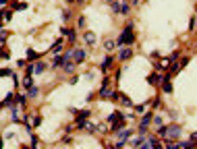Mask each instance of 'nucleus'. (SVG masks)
<instances>
[{
  "instance_id": "obj_1",
  "label": "nucleus",
  "mask_w": 197,
  "mask_h": 149,
  "mask_svg": "<svg viewBox=\"0 0 197 149\" xmlns=\"http://www.w3.org/2000/svg\"><path fill=\"white\" fill-rule=\"evenodd\" d=\"M135 44V33H133V23H127L122 33L118 35L116 40V48H122V46H133Z\"/></svg>"
},
{
  "instance_id": "obj_2",
  "label": "nucleus",
  "mask_w": 197,
  "mask_h": 149,
  "mask_svg": "<svg viewBox=\"0 0 197 149\" xmlns=\"http://www.w3.org/2000/svg\"><path fill=\"white\" fill-rule=\"evenodd\" d=\"M151 120H154V114H151V112H143V118H141V122H139V126H137L139 135H145V133H147V126H150Z\"/></svg>"
},
{
  "instance_id": "obj_3",
  "label": "nucleus",
  "mask_w": 197,
  "mask_h": 149,
  "mask_svg": "<svg viewBox=\"0 0 197 149\" xmlns=\"http://www.w3.org/2000/svg\"><path fill=\"white\" fill-rule=\"evenodd\" d=\"M85 58H87V52H85L83 48H77L75 52H73V62H75V64H83Z\"/></svg>"
},
{
  "instance_id": "obj_4",
  "label": "nucleus",
  "mask_w": 197,
  "mask_h": 149,
  "mask_svg": "<svg viewBox=\"0 0 197 149\" xmlns=\"http://www.w3.org/2000/svg\"><path fill=\"white\" fill-rule=\"evenodd\" d=\"M133 56V48H122L120 50V54H118V60H122V62H127Z\"/></svg>"
},
{
  "instance_id": "obj_5",
  "label": "nucleus",
  "mask_w": 197,
  "mask_h": 149,
  "mask_svg": "<svg viewBox=\"0 0 197 149\" xmlns=\"http://www.w3.org/2000/svg\"><path fill=\"white\" fill-rule=\"evenodd\" d=\"M181 133H183V129H181V126H177V124H170V126H168V135H166V137H181Z\"/></svg>"
},
{
  "instance_id": "obj_6",
  "label": "nucleus",
  "mask_w": 197,
  "mask_h": 149,
  "mask_svg": "<svg viewBox=\"0 0 197 149\" xmlns=\"http://www.w3.org/2000/svg\"><path fill=\"white\" fill-rule=\"evenodd\" d=\"M112 62H114V58H112V56H106V58H104V60H102V64H100L102 73H106V70H108V68L112 66Z\"/></svg>"
},
{
  "instance_id": "obj_7",
  "label": "nucleus",
  "mask_w": 197,
  "mask_h": 149,
  "mask_svg": "<svg viewBox=\"0 0 197 149\" xmlns=\"http://www.w3.org/2000/svg\"><path fill=\"white\" fill-rule=\"evenodd\" d=\"M160 81H162V74L160 73H151L150 77H147V83H150V85H158Z\"/></svg>"
},
{
  "instance_id": "obj_8",
  "label": "nucleus",
  "mask_w": 197,
  "mask_h": 149,
  "mask_svg": "<svg viewBox=\"0 0 197 149\" xmlns=\"http://www.w3.org/2000/svg\"><path fill=\"white\" fill-rule=\"evenodd\" d=\"M60 33H62V35H67L68 41H75V40H77L75 31H73V29H68V27H62V29H60Z\"/></svg>"
},
{
  "instance_id": "obj_9",
  "label": "nucleus",
  "mask_w": 197,
  "mask_h": 149,
  "mask_svg": "<svg viewBox=\"0 0 197 149\" xmlns=\"http://www.w3.org/2000/svg\"><path fill=\"white\" fill-rule=\"evenodd\" d=\"M162 91L164 93H172V83H170V79H162Z\"/></svg>"
},
{
  "instance_id": "obj_10",
  "label": "nucleus",
  "mask_w": 197,
  "mask_h": 149,
  "mask_svg": "<svg viewBox=\"0 0 197 149\" xmlns=\"http://www.w3.org/2000/svg\"><path fill=\"white\" fill-rule=\"evenodd\" d=\"M46 70V62H37L35 60V68H33V74H42Z\"/></svg>"
},
{
  "instance_id": "obj_11",
  "label": "nucleus",
  "mask_w": 197,
  "mask_h": 149,
  "mask_svg": "<svg viewBox=\"0 0 197 149\" xmlns=\"http://www.w3.org/2000/svg\"><path fill=\"white\" fill-rule=\"evenodd\" d=\"M131 133H133V129H122V130H118L116 135L120 137L122 141H127V139H129V137H131Z\"/></svg>"
},
{
  "instance_id": "obj_12",
  "label": "nucleus",
  "mask_w": 197,
  "mask_h": 149,
  "mask_svg": "<svg viewBox=\"0 0 197 149\" xmlns=\"http://www.w3.org/2000/svg\"><path fill=\"white\" fill-rule=\"evenodd\" d=\"M83 40L87 41L89 46H94V44H95V35L91 33V31H85V33H83Z\"/></svg>"
},
{
  "instance_id": "obj_13",
  "label": "nucleus",
  "mask_w": 197,
  "mask_h": 149,
  "mask_svg": "<svg viewBox=\"0 0 197 149\" xmlns=\"http://www.w3.org/2000/svg\"><path fill=\"white\" fill-rule=\"evenodd\" d=\"M40 95V89L35 87V85H31V87L27 89V97H37Z\"/></svg>"
},
{
  "instance_id": "obj_14",
  "label": "nucleus",
  "mask_w": 197,
  "mask_h": 149,
  "mask_svg": "<svg viewBox=\"0 0 197 149\" xmlns=\"http://www.w3.org/2000/svg\"><path fill=\"white\" fill-rule=\"evenodd\" d=\"M0 17H4L7 21H11V17H13V11H11V8H2V11H0Z\"/></svg>"
},
{
  "instance_id": "obj_15",
  "label": "nucleus",
  "mask_w": 197,
  "mask_h": 149,
  "mask_svg": "<svg viewBox=\"0 0 197 149\" xmlns=\"http://www.w3.org/2000/svg\"><path fill=\"white\" fill-rule=\"evenodd\" d=\"M37 58H40V54H37V52H33V50H27V60L35 62Z\"/></svg>"
},
{
  "instance_id": "obj_16",
  "label": "nucleus",
  "mask_w": 197,
  "mask_h": 149,
  "mask_svg": "<svg viewBox=\"0 0 197 149\" xmlns=\"http://www.w3.org/2000/svg\"><path fill=\"white\" fill-rule=\"evenodd\" d=\"M62 64H64V58H62V54L60 56H56V58H54V60H52V66H62Z\"/></svg>"
},
{
  "instance_id": "obj_17",
  "label": "nucleus",
  "mask_w": 197,
  "mask_h": 149,
  "mask_svg": "<svg viewBox=\"0 0 197 149\" xmlns=\"http://www.w3.org/2000/svg\"><path fill=\"white\" fill-rule=\"evenodd\" d=\"M60 50H62V40H58V41L54 44V46H52V54H58Z\"/></svg>"
},
{
  "instance_id": "obj_18",
  "label": "nucleus",
  "mask_w": 197,
  "mask_h": 149,
  "mask_svg": "<svg viewBox=\"0 0 197 149\" xmlns=\"http://www.w3.org/2000/svg\"><path fill=\"white\" fill-rule=\"evenodd\" d=\"M77 129H87V118H77Z\"/></svg>"
},
{
  "instance_id": "obj_19",
  "label": "nucleus",
  "mask_w": 197,
  "mask_h": 149,
  "mask_svg": "<svg viewBox=\"0 0 197 149\" xmlns=\"http://www.w3.org/2000/svg\"><path fill=\"white\" fill-rule=\"evenodd\" d=\"M129 13H131V4H129V2L120 4V15H129Z\"/></svg>"
},
{
  "instance_id": "obj_20",
  "label": "nucleus",
  "mask_w": 197,
  "mask_h": 149,
  "mask_svg": "<svg viewBox=\"0 0 197 149\" xmlns=\"http://www.w3.org/2000/svg\"><path fill=\"white\" fill-rule=\"evenodd\" d=\"M62 68H64V73H73V68H75V62H64V64H62Z\"/></svg>"
},
{
  "instance_id": "obj_21",
  "label": "nucleus",
  "mask_w": 197,
  "mask_h": 149,
  "mask_svg": "<svg viewBox=\"0 0 197 149\" xmlns=\"http://www.w3.org/2000/svg\"><path fill=\"white\" fill-rule=\"evenodd\" d=\"M110 8H112L114 13H118V15H120V2H116V0H112V2H110Z\"/></svg>"
},
{
  "instance_id": "obj_22",
  "label": "nucleus",
  "mask_w": 197,
  "mask_h": 149,
  "mask_svg": "<svg viewBox=\"0 0 197 149\" xmlns=\"http://www.w3.org/2000/svg\"><path fill=\"white\" fill-rule=\"evenodd\" d=\"M23 85H25L27 89L33 85V79H31V74H25V79H23Z\"/></svg>"
},
{
  "instance_id": "obj_23",
  "label": "nucleus",
  "mask_w": 197,
  "mask_h": 149,
  "mask_svg": "<svg viewBox=\"0 0 197 149\" xmlns=\"http://www.w3.org/2000/svg\"><path fill=\"white\" fill-rule=\"evenodd\" d=\"M131 145H133V147H141V145H143V135L137 137V139H133V141H131Z\"/></svg>"
},
{
  "instance_id": "obj_24",
  "label": "nucleus",
  "mask_w": 197,
  "mask_h": 149,
  "mask_svg": "<svg viewBox=\"0 0 197 149\" xmlns=\"http://www.w3.org/2000/svg\"><path fill=\"white\" fill-rule=\"evenodd\" d=\"M104 48H106V50H108V52H112V50H114V48H116V41L108 40V41H106V44H104Z\"/></svg>"
},
{
  "instance_id": "obj_25",
  "label": "nucleus",
  "mask_w": 197,
  "mask_h": 149,
  "mask_svg": "<svg viewBox=\"0 0 197 149\" xmlns=\"http://www.w3.org/2000/svg\"><path fill=\"white\" fill-rule=\"evenodd\" d=\"M118 102H122V106H131V104H133L129 100V95H122V93H120V100H118Z\"/></svg>"
},
{
  "instance_id": "obj_26",
  "label": "nucleus",
  "mask_w": 197,
  "mask_h": 149,
  "mask_svg": "<svg viewBox=\"0 0 197 149\" xmlns=\"http://www.w3.org/2000/svg\"><path fill=\"white\" fill-rule=\"evenodd\" d=\"M158 135H160V137H166V135H168V126L160 124V129H158Z\"/></svg>"
},
{
  "instance_id": "obj_27",
  "label": "nucleus",
  "mask_w": 197,
  "mask_h": 149,
  "mask_svg": "<svg viewBox=\"0 0 197 149\" xmlns=\"http://www.w3.org/2000/svg\"><path fill=\"white\" fill-rule=\"evenodd\" d=\"M177 58H178V52H172V54L168 56V60H166V64H172V62H177Z\"/></svg>"
},
{
  "instance_id": "obj_28",
  "label": "nucleus",
  "mask_w": 197,
  "mask_h": 149,
  "mask_svg": "<svg viewBox=\"0 0 197 149\" xmlns=\"http://www.w3.org/2000/svg\"><path fill=\"white\" fill-rule=\"evenodd\" d=\"M7 37H8V33L4 31V29H2V31H0V46H4V41H7Z\"/></svg>"
},
{
  "instance_id": "obj_29",
  "label": "nucleus",
  "mask_w": 197,
  "mask_h": 149,
  "mask_svg": "<svg viewBox=\"0 0 197 149\" xmlns=\"http://www.w3.org/2000/svg\"><path fill=\"white\" fill-rule=\"evenodd\" d=\"M110 95V89H106V85H104L102 89H100V97H108Z\"/></svg>"
},
{
  "instance_id": "obj_30",
  "label": "nucleus",
  "mask_w": 197,
  "mask_h": 149,
  "mask_svg": "<svg viewBox=\"0 0 197 149\" xmlns=\"http://www.w3.org/2000/svg\"><path fill=\"white\" fill-rule=\"evenodd\" d=\"M15 104H19V106H25V95H17Z\"/></svg>"
},
{
  "instance_id": "obj_31",
  "label": "nucleus",
  "mask_w": 197,
  "mask_h": 149,
  "mask_svg": "<svg viewBox=\"0 0 197 149\" xmlns=\"http://www.w3.org/2000/svg\"><path fill=\"white\" fill-rule=\"evenodd\" d=\"M37 145H40V139L35 135H31V147H37Z\"/></svg>"
},
{
  "instance_id": "obj_32",
  "label": "nucleus",
  "mask_w": 197,
  "mask_h": 149,
  "mask_svg": "<svg viewBox=\"0 0 197 149\" xmlns=\"http://www.w3.org/2000/svg\"><path fill=\"white\" fill-rule=\"evenodd\" d=\"M151 122H154L156 126H160V124H164V122H162V118H160V116H154V120H151Z\"/></svg>"
},
{
  "instance_id": "obj_33",
  "label": "nucleus",
  "mask_w": 197,
  "mask_h": 149,
  "mask_svg": "<svg viewBox=\"0 0 197 149\" xmlns=\"http://www.w3.org/2000/svg\"><path fill=\"white\" fill-rule=\"evenodd\" d=\"M87 116H89V110H83V112L77 114V118H87Z\"/></svg>"
},
{
  "instance_id": "obj_34",
  "label": "nucleus",
  "mask_w": 197,
  "mask_h": 149,
  "mask_svg": "<svg viewBox=\"0 0 197 149\" xmlns=\"http://www.w3.org/2000/svg\"><path fill=\"white\" fill-rule=\"evenodd\" d=\"M33 68H35L33 62H31V64H27V73H25V74H33Z\"/></svg>"
},
{
  "instance_id": "obj_35",
  "label": "nucleus",
  "mask_w": 197,
  "mask_h": 149,
  "mask_svg": "<svg viewBox=\"0 0 197 149\" xmlns=\"http://www.w3.org/2000/svg\"><path fill=\"white\" fill-rule=\"evenodd\" d=\"M85 23H87V21H85V17H79V21H77V25H79V27H85Z\"/></svg>"
},
{
  "instance_id": "obj_36",
  "label": "nucleus",
  "mask_w": 197,
  "mask_h": 149,
  "mask_svg": "<svg viewBox=\"0 0 197 149\" xmlns=\"http://www.w3.org/2000/svg\"><path fill=\"white\" fill-rule=\"evenodd\" d=\"M178 64H181V68H183V66H187V64H189V58H187V56H185L183 60H178Z\"/></svg>"
},
{
  "instance_id": "obj_37",
  "label": "nucleus",
  "mask_w": 197,
  "mask_h": 149,
  "mask_svg": "<svg viewBox=\"0 0 197 149\" xmlns=\"http://www.w3.org/2000/svg\"><path fill=\"white\" fill-rule=\"evenodd\" d=\"M135 112H137V114H143V112H145V104H143V106H137Z\"/></svg>"
},
{
  "instance_id": "obj_38",
  "label": "nucleus",
  "mask_w": 197,
  "mask_h": 149,
  "mask_svg": "<svg viewBox=\"0 0 197 149\" xmlns=\"http://www.w3.org/2000/svg\"><path fill=\"white\" fill-rule=\"evenodd\" d=\"M62 19L68 21V19H71V13H68V11H62Z\"/></svg>"
},
{
  "instance_id": "obj_39",
  "label": "nucleus",
  "mask_w": 197,
  "mask_h": 149,
  "mask_svg": "<svg viewBox=\"0 0 197 149\" xmlns=\"http://www.w3.org/2000/svg\"><path fill=\"white\" fill-rule=\"evenodd\" d=\"M0 56H2V58H8V52H7V50H2V46H0Z\"/></svg>"
},
{
  "instance_id": "obj_40",
  "label": "nucleus",
  "mask_w": 197,
  "mask_h": 149,
  "mask_svg": "<svg viewBox=\"0 0 197 149\" xmlns=\"http://www.w3.org/2000/svg\"><path fill=\"white\" fill-rule=\"evenodd\" d=\"M195 25H197V21H195V17H193V19H191V23H189V27L195 29Z\"/></svg>"
},
{
  "instance_id": "obj_41",
  "label": "nucleus",
  "mask_w": 197,
  "mask_h": 149,
  "mask_svg": "<svg viewBox=\"0 0 197 149\" xmlns=\"http://www.w3.org/2000/svg\"><path fill=\"white\" fill-rule=\"evenodd\" d=\"M2 29H4V25H2V21H0V31H2Z\"/></svg>"
},
{
  "instance_id": "obj_42",
  "label": "nucleus",
  "mask_w": 197,
  "mask_h": 149,
  "mask_svg": "<svg viewBox=\"0 0 197 149\" xmlns=\"http://www.w3.org/2000/svg\"><path fill=\"white\" fill-rule=\"evenodd\" d=\"M2 145H4V143H2V139H0V147H2Z\"/></svg>"
},
{
  "instance_id": "obj_43",
  "label": "nucleus",
  "mask_w": 197,
  "mask_h": 149,
  "mask_svg": "<svg viewBox=\"0 0 197 149\" xmlns=\"http://www.w3.org/2000/svg\"><path fill=\"white\" fill-rule=\"evenodd\" d=\"M67 2H73V0H67Z\"/></svg>"
},
{
  "instance_id": "obj_44",
  "label": "nucleus",
  "mask_w": 197,
  "mask_h": 149,
  "mask_svg": "<svg viewBox=\"0 0 197 149\" xmlns=\"http://www.w3.org/2000/svg\"><path fill=\"white\" fill-rule=\"evenodd\" d=\"M106 2H112V0H106Z\"/></svg>"
}]
</instances>
